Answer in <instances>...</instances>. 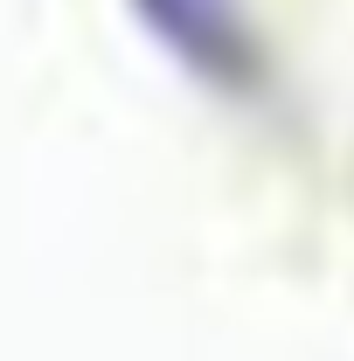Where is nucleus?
<instances>
[{
  "label": "nucleus",
  "mask_w": 354,
  "mask_h": 361,
  "mask_svg": "<svg viewBox=\"0 0 354 361\" xmlns=\"http://www.w3.org/2000/svg\"><path fill=\"white\" fill-rule=\"evenodd\" d=\"M139 14L202 77H216V84L250 77V42H243V7L236 0H139Z\"/></svg>",
  "instance_id": "obj_1"
}]
</instances>
